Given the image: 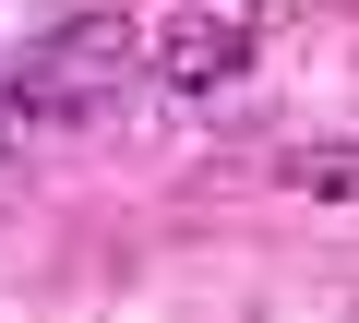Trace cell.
Returning a JSON list of instances; mask_svg holds the SVG:
<instances>
[{"mask_svg": "<svg viewBox=\"0 0 359 323\" xmlns=\"http://www.w3.org/2000/svg\"><path fill=\"white\" fill-rule=\"evenodd\" d=\"M240 48H252V36H240L228 13H168V25L144 36L156 84H180V96H204V84H228V72H240Z\"/></svg>", "mask_w": 359, "mask_h": 323, "instance_id": "1", "label": "cell"}, {"mask_svg": "<svg viewBox=\"0 0 359 323\" xmlns=\"http://www.w3.org/2000/svg\"><path fill=\"white\" fill-rule=\"evenodd\" d=\"M287 192H323V204H347V192H359V156H287Z\"/></svg>", "mask_w": 359, "mask_h": 323, "instance_id": "2", "label": "cell"}]
</instances>
